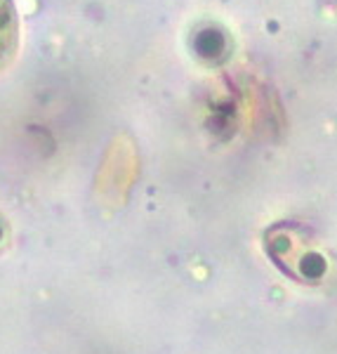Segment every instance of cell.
<instances>
[{
	"mask_svg": "<svg viewBox=\"0 0 337 354\" xmlns=\"http://www.w3.org/2000/svg\"><path fill=\"white\" fill-rule=\"evenodd\" d=\"M19 45V21L12 0H0V73L12 64Z\"/></svg>",
	"mask_w": 337,
	"mask_h": 354,
	"instance_id": "6da1fadb",
	"label": "cell"
}]
</instances>
